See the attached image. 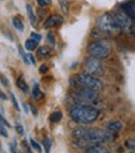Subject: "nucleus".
Here are the masks:
<instances>
[{
  "instance_id": "obj_2",
  "label": "nucleus",
  "mask_w": 135,
  "mask_h": 153,
  "mask_svg": "<svg viewBox=\"0 0 135 153\" xmlns=\"http://www.w3.org/2000/svg\"><path fill=\"white\" fill-rule=\"evenodd\" d=\"M88 52L90 55L94 56L96 59H105L110 55L111 47H110V43L108 40L99 39V40H95V42L89 44Z\"/></svg>"
},
{
  "instance_id": "obj_24",
  "label": "nucleus",
  "mask_w": 135,
  "mask_h": 153,
  "mask_svg": "<svg viewBox=\"0 0 135 153\" xmlns=\"http://www.w3.org/2000/svg\"><path fill=\"white\" fill-rule=\"evenodd\" d=\"M36 3L39 4V6L46 8V6H50L51 5V0H36Z\"/></svg>"
},
{
  "instance_id": "obj_30",
  "label": "nucleus",
  "mask_w": 135,
  "mask_h": 153,
  "mask_svg": "<svg viewBox=\"0 0 135 153\" xmlns=\"http://www.w3.org/2000/svg\"><path fill=\"white\" fill-rule=\"evenodd\" d=\"M16 132L19 134H24V127L20 123H18V126H16Z\"/></svg>"
},
{
  "instance_id": "obj_23",
  "label": "nucleus",
  "mask_w": 135,
  "mask_h": 153,
  "mask_svg": "<svg viewBox=\"0 0 135 153\" xmlns=\"http://www.w3.org/2000/svg\"><path fill=\"white\" fill-rule=\"evenodd\" d=\"M43 144H44V148H45V153H49V152H50V147H51L49 138L45 137V138L43 139Z\"/></svg>"
},
{
  "instance_id": "obj_14",
  "label": "nucleus",
  "mask_w": 135,
  "mask_h": 153,
  "mask_svg": "<svg viewBox=\"0 0 135 153\" xmlns=\"http://www.w3.org/2000/svg\"><path fill=\"white\" fill-rule=\"evenodd\" d=\"M16 85L19 89H21L24 93H29V87H28V83L25 82L24 76H19L18 80H16Z\"/></svg>"
},
{
  "instance_id": "obj_25",
  "label": "nucleus",
  "mask_w": 135,
  "mask_h": 153,
  "mask_svg": "<svg viewBox=\"0 0 135 153\" xmlns=\"http://www.w3.org/2000/svg\"><path fill=\"white\" fill-rule=\"evenodd\" d=\"M0 134H1L4 138H8V131H6V127L0 122Z\"/></svg>"
},
{
  "instance_id": "obj_29",
  "label": "nucleus",
  "mask_w": 135,
  "mask_h": 153,
  "mask_svg": "<svg viewBox=\"0 0 135 153\" xmlns=\"http://www.w3.org/2000/svg\"><path fill=\"white\" fill-rule=\"evenodd\" d=\"M125 146H126V147L129 148L130 151H134V141H133V139H128L126 143H125Z\"/></svg>"
},
{
  "instance_id": "obj_26",
  "label": "nucleus",
  "mask_w": 135,
  "mask_h": 153,
  "mask_svg": "<svg viewBox=\"0 0 135 153\" xmlns=\"http://www.w3.org/2000/svg\"><path fill=\"white\" fill-rule=\"evenodd\" d=\"M30 39H33L34 42L39 43V42L41 40V35H40V34H38V33H31V35H30Z\"/></svg>"
},
{
  "instance_id": "obj_32",
  "label": "nucleus",
  "mask_w": 135,
  "mask_h": 153,
  "mask_svg": "<svg viewBox=\"0 0 135 153\" xmlns=\"http://www.w3.org/2000/svg\"><path fill=\"white\" fill-rule=\"evenodd\" d=\"M23 146L25 147V149L28 151V153H31V149H30V147L28 146V142H27V141H23Z\"/></svg>"
},
{
  "instance_id": "obj_10",
  "label": "nucleus",
  "mask_w": 135,
  "mask_h": 153,
  "mask_svg": "<svg viewBox=\"0 0 135 153\" xmlns=\"http://www.w3.org/2000/svg\"><path fill=\"white\" fill-rule=\"evenodd\" d=\"M121 10H123L124 14H126L130 19H135V3L134 0H130V1H125L120 5Z\"/></svg>"
},
{
  "instance_id": "obj_11",
  "label": "nucleus",
  "mask_w": 135,
  "mask_h": 153,
  "mask_svg": "<svg viewBox=\"0 0 135 153\" xmlns=\"http://www.w3.org/2000/svg\"><path fill=\"white\" fill-rule=\"evenodd\" d=\"M86 153H110L106 147L101 144H94L91 147L86 148Z\"/></svg>"
},
{
  "instance_id": "obj_12",
  "label": "nucleus",
  "mask_w": 135,
  "mask_h": 153,
  "mask_svg": "<svg viewBox=\"0 0 135 153\" xmlns=\"http://www.w3.org/2000/svg\"><path fill=\"white\" fill-rule=\"evenodd\" d=\"M106 128L108 131H110V132H120L121 129H123V123L119 122V120H113V122H109L106 124Z\"/></svg>"
},
{
  "instance_id": "obj_34",
  "label": "nucleus",
  "mask_w": 135,
  "mask_h": 153,
  "mask_svg": "<svg viewBox=\"0 0 135 153\" xmlns=\"http://www.w3.org/2000/svg\"><path fill=\"white\" fill-rule=\"evenodd\" d=\"M0 100H6V95L1 91H0Z\"/></svg>"
},
{
  "instance_id": "obj_6",
  "label": "nucleus",
  "mask_w": 135,
  "mask_h": 153,
  "mask_svg": "<svg viewBox=\"0 0 135 153\" xmlns=\"http://www.w3.org/2000/svg\"><path fill=\"white\" fill-rule=\"evenodd\" d=\"M113 16L115 19V22H117L119 29H124L126 33L134 34V20L133 19H130L126 14H124L123 11L115 13Z\"/></svg>"
},
{
  "instance_id": "obj_28",
  "label": "nucleus",
  "mask_w": 135,
  "mask_h": 153,
  "mask_svg": "<svg viewBox=\"0 0 135 153\" xmlns=\"http://www.w3.org/2000/svg\"><path fill=\"white\" fill-rule=\"evenodd\" d=\"M10 98H11V102H13V104H14V107H15V109H20V107H19V103H18V100H16V98H15V95L13 94V93H10Z\"/></svg>"
},
{
  "instance_id": "obj_20",
  "label": "nucleus",
  "mask_w": 135,
  "mask_h": 153,
  "mask_svg": "<svg viewBox=\"0 0 135 153\" xmlns=\"http://www.w3.org/2000/svg\"><path fill=\"white\" fill-rule=\"evenodd\" d=\"M46 40H48V43L50 44V47H55L56 40H55V35H54V33L49 31L48 35H46Z\"/></svg>"
},
{
  "instance_id": "obj_3",
  "label": "nucleus",
  "mask_w": 135,
  "mask_h": 153,
  "mask_svg": "<svg viewBox=\"0 0 135 153\" xmlns=\"http://www.w3.org/2000/svg\"><path fill=\"white\" fill-rule=\"evenodd\" d=\"M109 139H111V136L109 134V133L103 132L100 129H95V128H88L86 133L83 136V138L78 139V143H80V146L88 144V143L99 144L105 141H109Z\"/></svg>"
},
{
  "instance_id": "obj_15",
  "label": "nucleus",
  "mask_w": 135,
  "mask_h": 153,
  "mask_svg": "<svg viewBox=\"0 0 135 153\" xmlns=\"http://www.w3.org/2000/svg\"><path fill=\"white\" fill-rule=\"evenodd\" d=\"M33 97H34L35 100H41V99H44V93L40 91L39 84H38V83H35V84H34V88H33Z\"/></svg>"
},
{
  "instance_id": "obj_16",
  "label": "nucleus",
  "mask_w": 135,
  "mask_h": 153,
  "mask_svg": "<svg viewBox=\"0 0 135 153\" xmlns=\"http://www.w3.org/2000/svg\"><path fill=\"white\" fill-rule=\"evenodd\" d=\"M63 118V113L60 111H55L49 116V120L51 123H59Z\"/></svg>"
},
{
  "instance_id": "obj_1",
  "label": "nucleus",
  "mask_w": 135,
  "mask_h": 153,
  "mask_svg": "<svg viewBox=\"0 0 135 153\" xmlns=\"http://www.w3.org/2000/svg\"><path fill=\"white\" fill-rule=\"evenodd\" d=\"M70 117L73 118L74 122L79 124H89L95 122L99 117V109L91 105H75L70 111Z\"/></svg>"
},
{
  "instance_id": "obj_31",
  "label": "nucleus",
  "mask_w": 135,
  "mask_h": 153,
  "mask_svg": "<svg viewBox=\"0 0 135 153\" xmlns=\"http://www.w3.org/2000/svg\"><path fill=\"white\" fill-rule=\"evenodd\" d=\"M48 71H49V68H48L46 65H45V64H44V65H41V67L39 68V72H40V73H46Z\"/></svg>"
},
{
  "instance_id": "obj_7",
  "label": "nucleus",
  "mask_w": 135,
  "mask_h": 153,
  "mask_svg": "<svg viewBox=\"0 0 135 153\" xmlns=\"http://www.w3.org/2000/svg\"><path fill=\"white\" fill-rule=\"evenodd\" d=\"M98 27L103 30V31H115V30H119V27L115 19L111 14L109 13H105L103 14L99 19H98Z\"/></svg>"
},
{
  "instance_id": "obj_4",
  "label": "nucleus",
  "mask_w": 135,
  "mask_h": 153,
  "mask_svg": "<svg viewBox=\"0 0 135 153\" xmlns=\"http://www.w3.org/2000/svg\"><path fill=\"white\" fill-rule=\"evenodd\" d=\"M78 79V83L83 87V88H86V89H91V91H101L103 89V83L100 79H98L96 76H93L88 73H81L76 76Z\"/></svg>"
},
{
  "instance_id": "obj_9",
  "label": "nucleus",
  "mask_w": 135,
  "mask_h": 153,
  "mask_svg": "<svg viewBox=\"0 0 135 153\" xmlns=\"http://www.w3.org/2000/svg\"><path fill=\"white\" fill-rule=\"evenodd\" d=\"M76 97L81 100H94L96 98V92L91 91V89L83 88V89H79V91L76 92Z\"/></svg>"
},
{
  "instance_id": "obj_22",
  "label": "nucleus",
  "mask_w": 135,
  "mask_h": 153,
  "mask_svg": "<svg viewBox=\"0 0 135 153\" xmlns=\"http://www.w3.org/2000/svg\"><path fill=\"white\" fill-rule=\"evenodd\" d=\"M30 144H31V147H33L34 149H36V151L39 152V153H41V146H40L39 143H38V142L35 141V139L30 138Z\"/></svg>"
},
{
  "instance_id": "obj_33",
  "label": "nucleus",
  "mask_w": 135,
  "mask_h": 153,
  "mask_svg": "<svg viewBox=\"0 0 135 153\" xmlns=\"http://www.w3.org/2000/svg\"><path fill=\"white\" fill-rule=\"evenodd\" d=\"M29 108L31 109V112H33V114H34V116H36V114H38V111H36V108H35L34 105H29Z\"/></svg>"
},
{
  "instance_id": "obj_13",
  "label": "nucleus",
  "mask_w": 135,
  "mask_h": 153,
  "mask_svg": "<svg viewBox=\"0 0 135 153\" xmlns=\"http://www.w3.org/2000/svg\"><path fill=\"white\" fill-rule=\"evenodd\" d=\"M27 13H28V16L30 19V23L33 27H36V15H35V13L33 10V6H31L30 4H27Z\"/></svg>"
},
{
  "instance_id": "obj_21",
  "label": "nucleus",
  "mask_w": 135,
  "mask_h": 153,
  "mask_svg": "<svg viewBox=\"0 0 135 153\" xmlns=\"http://www.w3.org/2000/svg\"><path fill=\"white\" fill-rule=\"evenodd\" d=\"M18 50H19V54H20V55H21V58L24 59V62H25V64H29V63H30V62H29V58H28V55H27V54H25V53H24V49H23V48H21L20 45H18Z\"/></svg>"
},
{
  "instance_id": "obj_27",
  "label": "nucleus",
  "mask_w": 135,
  "mask_h": 153,
  "mask_svg": "<svg viewBox=\"0 0 135 153\" xmlns=\"http://www.w3.org/2000/svg\"><path fill=\"white\" fill-rule=\"evenodd\" d=\"M0 80H1V83H3V85H4V87L9 88V80H8V78H6L4 74H0Z\"/></svg>"
},
{
  "instance_id": "obj_8",
  "label": "nucleus",
  "mask_w": 135,
  "mask_h": 153,
  "mask_svg": "<svg viewBox=\"0 0 135 153\" xmlns=\"http://www.w3.org/2000/svg\"><path fill=\"white\" fill-rule=\"evenodd\" d=\"M64 23V18L61 15H58V14H54V15H50L46 20L44 23V29H49V28H54V27H58Z\"/></svg>"
},
{
  "instance_id": "obj_19",
  "label": "nucleus",
  "mask_w": 135,
  "mask_h": 153,
  "mask_svg": "<svg viewBox=\"0 0 135 153\" xmlns=\"http://www.w3.org/2000/svg\"><path fill=\"white\" fill-rule=\"evenodd\" d=\"M50 54V48L49 47H40L38 49V55L40 56H48Z\"/></svg>"
},
{
  "instance_id": "obj_17",
  "label": "nucleus",
  "mask_w": 135,
  "mask_h": 153,
  "mask_svg": "<svg viewBox=\"0 0 135 153\" xmlns=\"http://www.w3.org/2000/svg\"><path fill=\"white\" fill-rule=\"evenodd\" d=\"M13 25H14L15 29L19 30V31H23L24 30V24H23L21 19L19 18V16H14V18H13Z\"/></svg>"
},
{
  "instance_id": "obj_35",
  "label": "nucleus",
  "mask_w": 135,
  "mask_h": 153,
  "mask_svg": "<svg viewBox=\"0 0 135 153\" xmlns=\"http://www.w3.org/2000/svg\"><path fill=\"white\" fill-rule=\"evenodd\" d=\"M24 111H25V113H27V114H29V105H28V103H24Z\"/></svg>"
},
{
  "instance_id": "obj_5",
  "label": "nucleus",
  "mask_w": 135,
  "mask_h": 153,
  "mask_svg": "<svg viewBox=\"0 0 135 153\" xmlns=\"http://www.w3.org/2000/svg\"><path fill=\"white\" fill-rule=\"evenodd\" d=\"M85 71L88 74L93 76H99L104 74V65L100 62V59H96L94 56H89L85 60Z\"/></svg>"
},
{
  "instance_id": "obj_18",
  "label": "nucleus",
  "mask_w": 135,
  "mask_h": 153,
  "mask_svg": "<svg viewBox=\"0 0 135 153\" xmlns=\"http://www.w3.org/2000/svg\"><path fill=\"white\" fill-rule=\"evenodd\" d=\"M36 47H38V43L34 42L33 39H28L27 42H25V44H24V48L27 50H29V52H31V50H35Z\"/></svg>"
}]
</instances>
